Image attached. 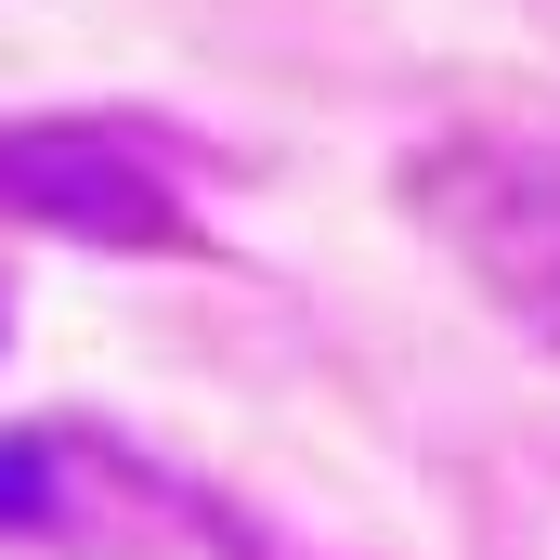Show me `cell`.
I'll return each instance as SVG.
<instances>
[{
	"label": "cell",
	"instance_id": "obj_1",
	"mask_svg": "<svg viewBox=\"0 0 560 560\" xmlns=\"http://www.w3.org/2000/svg\"><path fill=\"white\" fill-rule=\"evenodd\" d=\"M13 509H39V469H26V456H0V522H13Z\"/></svg>",
	"mask_w": 560,
	"mask_h": 560
}]
</instances>
